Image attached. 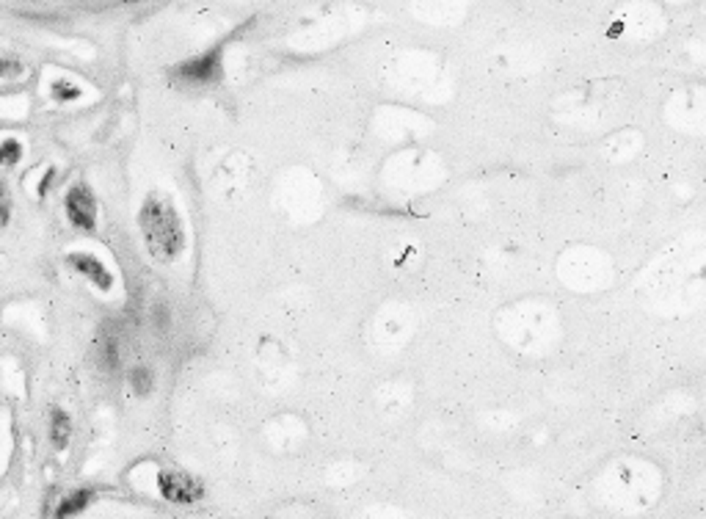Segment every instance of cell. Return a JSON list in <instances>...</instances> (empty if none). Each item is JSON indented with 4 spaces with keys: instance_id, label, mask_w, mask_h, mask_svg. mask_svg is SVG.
<instances>
[{
    "instance_id": "6da1fadb",
    "label": "cell",
    "mask_w": 706,
    "mask_h": 519,
    "mask_svg": "<svg viewBox=\"0 0 706 519\" xmlns=\"http://www.w3.org/2000/svg\"><path fill=\"white\" fill-rule=\"evenodd\" d=\"M643 312L663 320L690 318L706 310V232L668 240L638 271L632 282Z\"/></svg>"
},
{
    "instance_id": "7a4b0ae2",
    "label": "cell",
    "mask_w": 706,
    "mask_h": 519,
    "mask_svg": "<svg viewBox=\"0 0 706 519\" xmlns=\"http://www.w3.org/2000/svg\"><path fill=\"white\" fill-rule=\"evenodd\" d=\"M665 491V469L640 453H618L591 478L593 503L618 519H638L654 511Z\"/></svg>"
},
{
    "instance_id": "3957f363",
    "label": "cell",
    "mask_w": 706,
    "mask_h": 519,
    "mask_svg": "<svg viewBox=\"0 0 706 519\" xmlns=\"http://www.w3.org/2000/svg\"><path fill=\"white\" fill-rule=\"evenodd\" d=\"M494 332L508 351L524 359H544L561 349L566 326L558 304L544 295H522L494 312Z\"/></svg>"
},
{
    "instance_id": "277c9868",
    "label": "cell",
    "mask_w": 706,
    "mask_h": 519,
    "mask_svg": "<svg viewBox=\"0 0 706 519\" xmlns=\"http://www.w3.org/2000/svg\"><path fill=\"white\" fill-rule=\"evenodd\" d=\"M554 274L571 293H604L616 282V260L596 243H571L554 260Z\"/></svg>"
},
{
    "instance_id": "5b68a950",
    "label": "cell",
    "mask_w": 706,
    "mask_h": 519,
    "mask_svg": "<svg viewBox=\"0 0 706 519\" xmlns=\"http://www.w3.org/2000/svg\"><path fill=\"white\" fill-rule=\"evenodd\" d=\"M138 227L146 243V252L153 255L158 263H171L185 252V230L183 218L174 210V205L161 193H149L141 213H138Z\"/></svg>"
},
{
    "instance_id": "8992f818",
    "label": "cell",
    "mask_w": 706,
    "mask_h": 519,
    "mask_svg": "<svg viewBox=\"0 0 706 519\" xmlns=\"http://www.w3.org/2000/svg\"><path fill=\"white\" fill-rule=\"evenodd\" d=\"M663 119L679 133L706 136V83H687L668 94Z\"/></svg>"
},
{
    "instance_id": "52a82bcc",
    "label": "cell",
    "mask_w": 706,
    "mask_h": 519,
    "mask_svg": "<svg viewBox=\"0 0 706 519\" xmlns=\"http://www.w3.org/2000/svg\"><path fill=\"white\" fill-rule=\"evenodd\" d=\"M221 56H224V47L216 44V47H210L208 53L193 56V59H188L183 64H176L171 69V78L180 81V83H216L224 75Z\"/></svg>"
},
{
    "instance_id": "ba28073f",
    "label": "cell",
    "mask_w": 706,
    "mask_h": 519,
    "mask_svg": "<svg viewBox=\"0 0 706 519\" xmlns=\"http://www.w3.org/2000/svg\"><path fill=\"white\" fill-rule=\"evenodd\" d=\"M618 31L621 36H632V39H654L665 31V17L660 9L651 6L624 9L618 12Z\"/></svg>"
},
{
    "instance_id": "9c48e42d",
    "label": "cell",
    "mask_w": 706,
    "mask_h": 519,
    "mask_svg": "<svg viewBox=\"0 0 706 519\" xmlns=\"http://www.w3.org/2000/svg\"><path fill=\"white\" fill-rule=\"evenodd\" d=\"M158 489L169 503L191 506L205 498V486L193 476L183 473V469H161L158 473Z\"/></svg>"
},
{
    "instance_id": "30bf717a",
    "label": "cell",
    "mask_w": 706,
    "mask_h": 519,
    "mask_svg": "<svg viewBox=\"0 0 706 519\" xmlns=\"http://www.w3.org/2000/svg\"><path fill=\"white\" fill-rule=\"evenodd\" d=\"M64 208H67V218L75 230L81 232H94L97 230V202H94V193L89 191V185L78 183L67 191V200H64Z\"/></svg>"
},
{
    "instance_id": "8fae6325",
    "label": "cell",
    "mask_w": 706,
    "mask_h": 519,
    "mask_svg": "<svg viewBox=\"0 0 706 519\" xmlns=\"http://www.w3.org/2000/svg\"><path fill=\"white\" fill-rule=\"evenodd\" d=\"M643 133L638 130H618L608 141H604V158L613 166H624L629 161H635L643 150Z\"/></svg>"
},
{
    "instance_id": "7c38bea8",
    "label": "cell",
    "mask_w": 706,
    "mask_h": 519,
    "mask_svg": "<svg viewBox=\"0 0 706 519\" xmlns=\"http://www.w3.org/2000/svg\"><path fill=\"white\" fill-rule=\"evenodd\" d=\"M67 265H69L72 271H78V274L86 277L89 282H94L103 293H111V287H114V274H111V271H108L103 263H99L94 255L72 252V255L67 257Z\"/></svg>"
},
{
    "instance_id": "4fadbf2b",
    "label": "cell",
    "mask_w": 706,
    "mask_h": 519,
    "mask_svg": "<svg viewBox=\"0 0 706 519\" xmlns=\"http://www.w3.org/2000/svg\"><path fill=\"white\" fill-rule=\"evenodd\" d=\"M72 439V420L61 406L50 409V442H53L56 451H67V444Z\"/></svg>"
},
{
    "instance_id": "5bb4252c",
    "label": "cell",
    "mask_w": 706,
    "mask_h": 519,
    "mask_svg": "<svg viewBox=\"0 0 706 519\" xmlns=\"http://www.w3.org/2000/svg\"><path fill=\"white\" fill-rule=\"evenodd\" d=\"M91 498H94L91 489H75V491H69L67 498L59 503V508H56V519H72V516L83 514L86 506L91 503Z\"/></svg>"
},
{
    "instance_id": "9a60e30c",
    "label": "cell",
    "mask_w": 706,
    "mask_h": 519,
    "mask_svg": "<svg viewBox=\"0 0 706 519\" xmlns=\"http://www.w3.org/2000/svg\"><path fill=\"white\" fill-rule=\"evenodd\" d=\"M128 381H130L136 395H149V392H153V387H155V374L146 365H136V367H130Z\"/></svg>"
},
{
    "instance_id": "2e32d148",
    "label": "cell",
    "mask_w": 706,
    "mask_h": 519,
    "mask_svg": "<svg viewBox=\"0 0 706 519\" xmlns=\"http://www.w3.org/2000/svg\"><path fill=\"white\" fill-rule=\"evenodd\" d=\"M50 94H53V100H59V103H72V100H81V86H75L72 81H67V78H59V81H53V86H50Z\"/></svg>"
},
{
    "instance_id": "e0dca14e",
    "label": "cell",
    "mask_w": 706,
    "mask_h": 519,
    "mask_svg": "<svg viewBox=\"0 0 706 519\" xmlns=\"http://www.w3.org/2000/svg\"><path fill=\"white\" fill-rule=\"evenodd\" d=\"M22 161V144L17 138L0 141V166H17Z\"/></svg>"
},
{
    "instance_id": "ac0fdd59",
    "label": "cell",
    "mask_w": 706,
    "mask_h": 519,
    "mask_svg": "<svg viewBox=\"0 0 706 519\" xmlns=\"http://www.w3.org/2000/svg\"><path fill=\"white\" fill-rule=\"evenodd\" d=\"M99 365H103V370H116L119 354H116L114 340H99Z\"/></svg>"
},
{
    "instance_id": "d6986e66",
    "label": "cell",
    "mask_w": 706,
    "mask_h": 519,
    "mask_svg": "<svg viewBox=\"0 0 706 519\" xmlns=\"http://www.w3.org/2000/svg\"><path fill=\"white\" fill-rule=\"evenodd\" d=\"M12 218V191L6 183H0V224H9Z\"/></svg>"
},
{
    "instance_id": "ffe728a7",
    "label": "cell",
    "mask_w": 706,
    "mask_h": 519,
    "mask_svg": "<svg viewBox=\"0 0 706 519\" xmlns=\"http://www.w3.org/2000/svg\"><path fill=\"white\" fill-rule=\"evenodd\" d=\"M20 72H22V64L20 61H9V59L0 61V78H17Z\"/></svg>"
},
{
    "instance_id": "44dd1931",
    "label": "cell",
    "mask_w": 706,
    "mask_h": 519,
    "mask_svg": "<svg viewBox=\"0 0 706 519\" xmlns=\"http://www.w3.org/2000/svg\"><path fill=\"white\" fill-rule=\"evenodd\" d=\"M53 180H56V169L50 166V169H47V175L39 180V188H36V193H39V196H44V193L50 191V185H53Z\"/></svg>"
}]
</instances>
